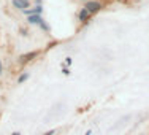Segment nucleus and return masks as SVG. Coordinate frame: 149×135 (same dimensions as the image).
Wrapping results in <instances>:
<instances>
[{
    "label": "nucleus",
    "mask_w": 149,
    "mask_h": 135,
    "mask_svg": "<svg viewBox=\"0 0 149 135\" xmlns=\"http://www.w3.org/2000/svg\"><path fill=\"white\" fill-rule=\"evenodd\" d=\"M11 135H21V134H19V132H13Z\"/></svg>",
    "instance_id": "ddd939ff"
},
{
    "label": "nucleus",
    "mask_w": 149,
    "mask_h": 135,
    "mask_svg": "<svg viewBox=\"0 0 149 135\" xmlns=\"http://www.w3.org/2000/svg\"><path fill=\"white\" fill-rule=\"evenodd\" d=\"M3 73V65H2V60H0V75Z\"/></svg>",
    "instance_id": "9b49d317"
},
{
    "label": "nucleus",
    "mask_w": 149,
    "mask_h": 135,
    "mask_svg": "<svg viewBox=\"0 0 149 135\" xmlns=\"http://www.w3.org/2000/svg\"><path fill=\"white\" fill-rule=\"evenodd\" d=\"M27 78H29V73H22V75H19V78H17V83H24V81L27 80Z\"/></svg>",
    "instance_id": "0eeeda50"
},
{
    "label": "nucleus",
    "mask_w": 149,
    "mask_h": 135,
    "mask_svg": "<svg viewBox=\"0 0 149 135\" xmlns=\"http://www.w3.org/2000/svg\"><path fill=\"white\" fill-rule=\"evenodd\" d=\"M29 2H30V0H29Z\"/></svg>",
    "instance_id": "2eb2a0df"
},
{
    "label": "nucleus",
    "mask_w": 149,
    "mask_h": 135,
    "mask_svg": "<svg viewBox=\"0 0 149 135\" xmlns=\"http://www.w3.org/2000/svg\"><path fill=\"white\" fill-rule=\"evenodd\" d=\"M81 2H84V3H86V2H87V0H81Z\"/></svg>",
    "instance_id": "4468645a"
},
{
    "label": "nucleus",
    "mask_w": 149,
    "mask_h": 135,
    "mask_svg": "<svg viewBox=\"0 0 149 135\" xmlns=\"http://www.w3.org/2000/svg\"><path fill=\"white\" fill-rule=\"evenodd\" d=\"M22 13H24L27 17H29V16H33V15H41V13H43V6H41V5H35V6L27 8L26 11H22Z\"/></svg>",
    "instance_id": "423d86ee"
},
{
    "label": "nucleus",
    "mask_w": 149,
    "mask_h": 135,
    "mask_svg": "<svg viewBox=\"0 0 149 135\" xmlns=\"http://www.w3.org/2000/svg\"><path fill=\"white\" fill-rule=\"evenodd\" d=\"M13 8L19 10V11H26L27 8H30V2L29 0H11Z\"/></svg>",
    "instance_id": "f03ea898"
},
{
    "label": "nucleus",
    "mask_w": 149,
    "mask_h": 135,
    "mask_svg": "<svg viewBox=\"0 0 149 135\" xmlns=\"http://www.w3.org/2000/svg\"><path fill=\"white\" fill-rule=\"evenodd\" d=\"M92 17V15L89 11H87L86 8H81L79 11H78V21H79L81 24H86V22H89V19Z\"/></svg>",
    "instance_id": "39448f33"
},
{
    "label": "nucleus",
    "mask_w": 149,
    "mask_h": 135,
    "mask_svg": "<svg viewBox=\"0 0 149 135\" xmlns=\"http://www.w3.org/2000/svg\"><path fill=\"white\" fill-rule=\"evenodd\" d=\"M38 54H40V51H30V52H26V54L19 56V62H21V64H27V62H30L32 59L38 57Z\"/></svg>",
    "instance_id": "20e7f679"
},
{
    "label": "nucleus",
    "mask_w": 149,
    "mask_h": 135,
    "mask_svg": "<svg viewBox=\"0 0 149 135\" xmlns=\"http://www.w3.org/2000/svg\"><path fill=\"white\" fill-rule=\"evenodd\" d=\"M27 22L30 24V26H43V24L46 22V21L43 19V16L41 15H33V16H29L27 17Z\"/></svg>",
    "instance_id": "7ed1b4c3"
},
{
    "label": "nucleus",
    "mask_w": 149,
    "mask_h": 135,
    "mask_svg": "<svg viewBox=\"0 0 149 135\" xmlns=\"http://www.w3.org/2000/svg\"><path fill=\"white\" fill-rule=\"evenodd\" d=\"M54 134H56V130H54V129H51L49 132H45L43 135H54Z\"/></svg>",
    "instance_id": "6e6552de"
},
{
    "label": "nucleus",
    "mask_w": 149,
    "mask_h": 135,
    "mask_svg": "<svg viewBox=\"0 0 149 135\" xmlns=\"http://www.w3.org/2000/svg\"><path fill=\"white\" fill-rule=\"evenodd\" d=\"M83 8H86L87 11H89L91 15L94 16V15H97V13H100L102 10L105 8V5H103L102 2H98V0H87V2L84 3Z\"/></svg>",
    "instance_id": "f257e3e1"
},
{
    "label": "nucleus",
    "mask_w": 149,
    "mask_h": 135,
    "mask_svg": "<svg viewBox=\"0 0 149 135\" xmlns=\"http://www.w3.org/2000/svg\"><path fill=\"white\" fill-rule=\"evenodd\" d=\"M62 72H63V73H65V75H70V70H68V69H63V70H62Z\"/></svg>",
    "instance_id": "9d476101"
},
{
    "label": "nucleus",
    "mask_w": 149,
    "mask_h": 135,
    "mask_svg": "<svg viewBox=\"0 0 149 135\" xmlns=\"http://www.w3.org/2000/svg\"><path fill=\"white\" fill-rule=\"evenodd\" d=\"M86 135H92V132H91V130H87V132H86Z\"/></svg>",
    "instance_id": "f8f14e48"
},
{
    "label": "nucleus",
    "mask_w": 149,
    "mask_h": 135,
    "mask_svg": "<svg viewBox=\"0 0 149 135\" xmlns=\"http://www.w3.org/2000/svg\"><path fill=\"white\" fill-rule=\"evenodd\" d=\"M65 64H67V65H70V64H72V57H67L65 59Z\"/></svg>",
    "instance_id": "1a4fd4ad"
}]
</instances>
